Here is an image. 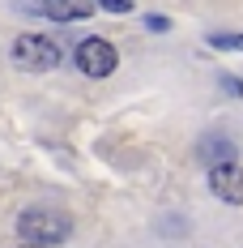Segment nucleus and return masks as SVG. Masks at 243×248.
<instances>
[{"instance_id": "1", "label": "nucleus", "mask_w": 243, "mask_h": 248, "mask_svg": "<svg viewBox=\"0 0 243 248\" xmlns=\"http://www.w3.org/2000/svg\"><path fill=\"white\" fill-rule=\"evenodd\" d=\"M17 235H22L26 244H64L69 235H73V218L64 214V210H51V205H34V210H26L22 218H17Z\"/></svg>"}, {"instance_id": "2", "label": "nucleus", "mask_w": 243, "mask_h": 248, "mask_svg": "<svg viewBox=\"0 0 243 248\" xmlns=\"http://www.w3.org/2000/svg\"><path fill=\"white\" fill-rule=\"evenodd\" d=\"M13 64L30 69V73H47V69L60 64V47L47 34H17L13 39Z\"/></svg>"}, {"instance_id": "3", "label": "nucleus", "mask_w": 243, "mask_h": 248, "mask_svg": "<svg viewBox=\"0 0 243 248\" xmlns=\"http://www.w3.org/2000/svg\"><path fill=\"white\" fill-rule=\"evenodd\" d=\"M73 60H77V69L86 77H107V73H115V64H120V51L111 47L107 39H81L73 51Z\"/></svg>"}, {"instance_id": "4", "label": "nucleus", "mask_w": 243, "mask_h": 248, "mask_svg": "<svg viewBox=\"0 0 243 248\" xmlns=\"http://www.w3.org/2000/svg\"><path fill=\"white\" fill-rule=\"evenodd\" d=\"M209 193L226 205H243V167L239 163H218L209 167Z\"/></svg>"}, {"instance_id": "5", "label": "nucleus", "mask_w": 243, "mask_h": 248, "mask_svg": "<svg viewBox=\"0 0 243 248\" xmlns=\"http://www.w3.org/2000/svg\"><path fill=\"white\" fill-rule=\"evenodd\" d=\"M90 0H43V17L51 22H86L90 17Z\"/></svg>"}, {"instance_id": "6", "label": "nucleus", "mask_w": 243, "mask_h": 248, "mask_svg": "<svg viewBox=\"0 0 243 248\" xmlns=\"http://www.w3.org/2000/svg\"><path fill=\"white\" fill-rule=\"evenodd\" d=\"M196 154H200V163L205 167H218V163H235V141H226V137H205L200 146H196Z\"/></svg>"}, {"instance_id": "7", "label": "nucleus", "mask_w": 243, "mask_h": 248, "mask_svg": "<svg viewBox=\"0 0 243 248\" xmlns=\"http://www.w3.org/2000/svg\"><path fill=\"white\" fill-rule=\"evenodd\" d=\"M214 47H239L243 51V34H209Z\"/></svg>"}, {"instance_id": "8", "label": "nucleus", "mask_w": 243, "mask_h": 248, "mask_svg": "<svg viewBox=\"0 0 243 248\" xmlns=\"http://www.w3.org/2000/svg\"><path fill=\"white\" fill-rule=\"evenodd\" d=\"M145 26L154 30V34H162V30H171V22L162 17V13H149V17H145Z\"/></svg>"}, {"instance_id": "9", "label": "nucleus", "mask_w": 243, "mask_h": 248, "mask_svg": "<svg viewBox=\"0 0 243 248\" xmlns=\"http://www.w3.org/2000/svg\"><path fill=\"white\" fill-rule=\"evenodd\" d=\"M98 4H102L107 13H128V9H132V0H98Z\"/></svg>"}, {"instance_id": "10", "label": "nucleus", "mask_w": 243, "mask_h": 248, "mask_svg": "<svg viewBox=\"0 0 243 248\" xmlns=\"http://www.w3.org/2000/svg\"><path fill=\"white\" fill-rule=\"evenodd\" d=\"M222 90H226V94H235V99H239V94H243V81H239V77H222Z\"/></svg>"}, {"instance_id": "11", "label": "nucleus", "mask_w": 243, "mask_h": 248, "mask_svg": "<svg viewBox=\"0 0 243 248\" xmlns=\"http://www.w3.org/2000/svg\"><path fill=\"white\" fill-rule=\"evenodd\" d=\"M22 248H43V244H26V240H22Z\"/></svg>"}]
</instances>
